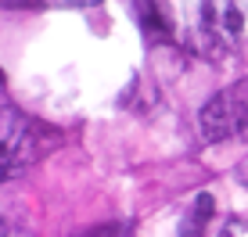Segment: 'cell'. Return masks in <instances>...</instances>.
<instances>
[{"instance_id": "6", "label": "cell", "mask_w": 248, "mask_h": 237, "mask_svg": "<svg viewBox=\"0 0 248 237\" xmlns=\"http://www.w3.org/2000/svg\"><path fill=\"white\" fill-rule=\"evenodd\" d=\"M32 0H4V7H29Z\"/></svg>"}, {"instance_id": "7", "label": "cell", "mask_w": 248, "mask_h": 237, "mask_svg": "<svg viewBox=\"0 0 248 237\" xmlns=\"http://www.w3.org/2000/svg\"><path fill=\"white\" fill-rule=\"evenodd\" d=\"M245 180H248V176H245Z\"/></svg>"}, {"instance_id": "4", "label": "cell", "mask_w": 248, "mask_h": 237, "mask_svg": "<svg viewBox=\"0 0 248 237\" xmlns=\"http://www.w3.org/2000/svg\"><path fill=\"white\" fill-rule=\"evenodd\" d=\"M219 237H248V226H245V223H227Z\"/></svg>"}, {"instance_id": "3", "label": "cell", "mask_w": 248, "mask_h": 237, "mask_svg": "<svg viewBox=\"0 0 248 237\" xmlns=\"http://www.w3.org/2000/svg\"><path fill=\"white\" fill-rule=\"evenodd\" d=\"M212 194H198L194 198V212L184 219V226H180V237H202L205 230V223H209V216H212Z\"/></svg>"}, {"instance_id": "5", "label": "cell", "mask_w": 248, "mask_h": 237, "mask_svg": "<svg viewBox=\"0 0 248 237\" xmlns=\"http://www.w3.org/2000/svg\"><path fill=\"white\" fill-rule=\"evenodd\" d=\"M58 4H76V7H93V4H101V0H58Z\"/></svg>"}, {"instance_id": "2", "label": "cell", "mask_w": 248, "mask_h": 237, "mask_svg": "<svg viewBox=\"0 0 248 237\" xmlns=\"http://www.w3.org/2000/svg\"><path fill=\"white\" fill-rule=\"evenodd\" d=\"M40 158L36 151V130L25 122V115H18L11 104H4V133H0V176L11 180V176L25 173L32 162Z\"/></svg>"}, {"instance_id": "1", "label": "cell", "mask_w": 248, "mask_h": 237, "mask_svg": "<svg viewBox=\"0 0 248 237\" xmlns=\"http://www.w3.org/2000/svg\"><path fill=\"white\" fill-rule=\"evenodd\" d=\"M205 140H248V83L219 90L198 115Z\"/></svg>"}]
</instances>
